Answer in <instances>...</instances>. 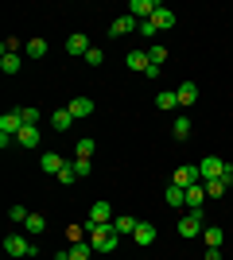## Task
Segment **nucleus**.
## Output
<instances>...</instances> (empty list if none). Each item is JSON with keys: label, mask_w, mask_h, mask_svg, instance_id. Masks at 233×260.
<instances>
[{"label": "nucleus", "mask_w": 233, "mask_h": 260, "mask_svg": "<svg viewBox=\"0 0 233 260\" xmlns=\"http://www.w3.org/2000/svg\"><path fill=\"white\" fill-rule=\"evenodd\" d=\"M113 217H117V214H113V206L105 202V198H97V202L89 206V217H86V225H109Z\"/></svg>", "instance_id": "20e7f679"}, {"label": "nucleus", "mask_w": 233, "mask_h": 260, "mask_svg": "<svg viewBox=\"0 0 233 260\" xmlns=\"http://www.w3.org/2000/svg\"><path fill=\"white\" fill-rule=\"evenodd\" d=\"M136 27H140V20L124 12V16H117V20L109 23V35H113V39H117V35H128V31H136Z\"/></svg>", "instance_id": "9d476101"}, {"label": "nucleus", "mask_w": 233, "mask_h": 260, "mask_svg": "<svg viewBox=\"0 0 233 260\" xmlns=\"http://www.w3.org/2000/svg\"><path fill=\"white\" fill-rule=\"evenodd\" d=\"M202 186H206V198H222L225 190H229V186H225L222 179H210V183H202Z\"/></svg>", "instance_id": "7c9ffc66"}, {"label": "nucleus", "mask_w": 233, "mask_h": 260, "mask_svg": "<svg viewBox=\"0 0 233 260\" xmlns=\"http://www.w3.org/2000/svg\"><path fill=\"white\" fill-rule=\"evenodd\" d=\"M70 167H74V171H78V179H86V175L93 171V163H89V159H74V163H70Z\"/></svg>", "instance_id": "c9c22d12"}, {"label": "nucleus", "mask_w": 233, "mask_h": 260, "mask_svg": "<svg viewBox=\"0 0 233 260\" xmlns=\"http://www.w3.org/2000/svg\"><path fill=\"white\" fill-rule=\"evenodd\" d=\"M198 175H202V183H210V179H222V175H225V163L218 159V155H206V159L198 163Z\"/></svg>", "instance_id": "423d86ee"}, {"label": "nucleus", "mask_w": 233, "mask_h": 260, "mask_svg": "<svg viewBox=\"0 0 233 260\" xmlns=\"http://www.w3.org/2000/svg\"><path fill=\"white\" fill-rule=\"evenodd\" d=\"M175 93H179V105H194V101H198V86H194V82H183Z\"/></svg>", "instance_id": "4be33fe9"}, {"label": "nucleus", "mask_w": 233, "mask_h": 260, "mask_svg": "<svg viewBox=\"0 0 233 260\" xmlns=\"http://www.w3.org/2000/svg\"><path fill=\"white\" fill-rule=\"evenodd\" d=\"M93 152H97V140H89V136H82V140H78V159H89Z\"/></svg>", "instance_id": "c756f323"}, {"label": "nucleus", "mask_w": 233, "mask_h": 260, "mask_svg": "<svg viewBox=\"0 0 233 260\" xmlns=\"http://www.w3.org/2000/svg\"><path fill=\"white\" fill-rule=\"evenodd\" d=\"M202 229H206V221H202V210H190V214L179 221V237L190 241V237H198Z\"/></svg>", "instance_id": "7ed1b4c3"}, {"label": "nucleus", "mask_w": 233, "mask_h": 260, "mask_svg": "<svg viewBox=\"0 0 233 260\" xmlns=\"http://www.w3.org/2000/svg\"><path fill=\"white\" fill-rule=\"evenodd\" d=\"M163 202H167V206H187V190H183V186H175V183H167Z\"/></svg>", "instance_id": "6ab92c4d"}, {"label": "nucleus", "mask_w": 233, "mask_h": 260, "mask_svg": "<svg viewBox=\"0 0 233 260\" xmlns=\"http://www.w3.org/2000/svg\"><path fill=\"white\" fill-rule=\"evenodd\" d=\"M109 225H113V233H117V237H132L140 221H136L132 214H117V217H113V221H109Z\"/></svg>", "instance_id": "6e6552de"}, {"label": "nucleus", "mask_w": 233, "mask_h": 260, "mask_svg": "<svg viewBox=\"0 0 233 260\" xmlns=\"http://www.w3.org/2000/svg\"><path fill=\"white\" fill-rule=\"evenodd\" d=\"M171 183H175V186H183V190H187V186L202 183V175H198V167H194V163H187V167H175V175H171Z\"/></svg>", "instance_id": "0eeeda50"}, {"label": "nucleus", "mask_w": 233, "mask_h": 260, "mask_svg": "<svg viewBox=\"0 0 233 260\" xmlns=\"http://www.w3.org/2000/svg\"><path fill=\"white\" fill-rule=\"evenodd\" d=\"M136 31L144 35V39H155V35H159V31H155V23H152V20H140V27H136Z\"/></svg>", "instance_id": "4c0bfd02"}, {"label": "nucleus", "mask_w": 233, "mask_h": 260, "mask_svg": "<svg viewBox=\"0 0 233 260\" xmlns=\"http://www.w3.org/2000/svg\"><path fill=\"white\" fill-rule=\"evenodd\" d=\"M66 256L70 260H89V256H93V245H89V241H78V245H70Z\"/></svg>", "instance_id": "393cba45"}, {"label": "nucleus", "mask_w": 233, "mask_h": 260, "mask_svg": "<svg viewBox=\"0 0 233 260\" xmlns=\"http://www.w3.org/2000/svg\"><path fill=\"white\" fill-rule=\"evenodd\" d=\"M187 206L190 210H202V206H206V186H202V183L187 186Z\"/></svg>", "instance_id": "a211bd4d"}, {"label": "nucleus", "mask_w": 233, "mask_h": 260, "mask_svg": "<svg viewBox=\"0 0 233 260\" xmlns=\"http://www.w3.org/2000/svg\"><path fill=\"white\" fill-rule=\"evenodd\" d=\"M20 120H23V124H39V109H35V105H23L20 109Z\"/></svg>", "instance_id": "72a5a7b5"}, {"label": "nucleus", "mask_w": 233, "mask_h": 260, "mask_svg": "<svg viewBox=\"0 0 233 260\" xmlns=\"http://www.w3.org/2000/svg\"><path fill=\"white\" fill-rule=\"evenodd\" d=\"M62 167H66V159H62L58 152H43V155H39V171H47V175H58Z\"/></svg>", "instance_id": "f8f14e48"}, {"label": "nucleus", "mask_w": 233, "mask_h": 260, "mask_svg": "<svg viewBox=\"0 0 233 260\" xmlns=\"http://www.w3.org/2000/svg\"><path fill=\"white\" fill-rule=\"evenodd\" d=\"M20 66H23V54H0V70L4 74H16Z\"/></svg>", "instance_id": "a878e982"}, {"label": "nucleus", "mask_w": 233, "mask_h": 260, "mask_svg": "<svg viewBox=\"0 0 233 260\" xmlns=\"http://www.w3.org/2000/svg\"><path fill=\"white\" fill-rule=\"evenodd\" d=\"M8 217L16 221V225H27V217H31V214H27V206H20V202H16V206H8Z\"/></svg>", "instance_id": "2f4dec72"}, {"label": "nucleus", "mask_w": 233, "mask_h": 260, "mask_svg": "<svg viewBox=\"0 0 233 260\" xmlns=\"http://www.w3.org/2000/svg\"><path fill=\"white\" fill-rule=\"evenodd\" d=\"M82 237H89V229H86V225H66V241H70V245H78Z\"/></svg>", "instance_id": "473e14b6"}, {"label": "nucleus", "mask_w": 233, "mask_h": 260, "mask_svg": "<svg viewBox=\"0 0 233 260\" xmlns=\"http://www.w3.org/2000/svg\"><path fill=\"white\" fill-rule=\"evenodd\" d=\"M4 252L8 256H39V245H31L23 233H8L4 237Z\"/></svg>", "instance_id": "f03ea898"}, {"label": "nucleus", "mask_w": 233, "mask_h": 260, "mask_svg": "<svg viewBox=\"0 0 233 260\" xmlns=\"http://www.w3.org/2000/svg\"><path fill=\"white\" fill-rule=\"evenodd\" d=\"M202 260H222V249H206V256Z\"/></svg>", "instance_id": "58836bf2"}, {"label": "nucleus", "mask_w": 233, "mask_h": 260, "mask_svg": "<svg viewBox=\"0 0 233 260\" xmlns=\"http://www.w3.org/2000/svg\"><path fill=\"white\" fill-rule=\"evenodd\" d=\"M55 179H58V183H62V186H70V183H74V179H78V171H74V167H70V163H66V167H62V171H58Z\"/></svg>", "instance_id": "f704fd0d"}, {"label": "nucleus", "mask_w": 233, "mask_h": 260, "mask_svg": "<svg viewBox=\"0 0 233 260\" xmlns=\"http://www.w3.org/2000/svg\"><path fill=\"white\" fill-rule=\"evenodd\" d=\"M82 225H86V221H82ZM89 229V245H93V252H113L117 249V245H121V237H117V233H113V225H86Z\"/></svg>", "instance_id": "f257e3e1"}, {"label": "nucleus", "mask_w": 233, "mask_h": 260, "mask_svg": "<svg viewBox=\"0 0 233 260\" xmlns=\"http://www.w3.org/2000/svg\"><path fill=\"white\" fill-rule=\"evenodd\" d=\"M23 229H27L31 237H43V229H47V217H43V214H31V217H27V225H23Z\"/></svg>", "instance_id": "bb28decb"}, {"label": "nucleus", "mask_w": 233, "mask_h": 260, "mask_svg": "<svg viewBox=\"0 0 233 260\" xmlns=\"http://www.w3.org/2000/svg\"><path fill=\"white\" fill-rule=\"evenodd\" d=\"M66 109H70V117H74V120H86V117H93V101H89V98H74Z\"/></svg>", "instance_id": "dca6fc26"}, {"label": "nucleus", "mask_w": 233, "mask_h": 260, "mask_svg": "<svg viewBox=\"0 0 233 260\" xmlns=\"http://www.w3.org/2000/svg\"><path fill=\"white\" fill-rule=\"evenodd\" d=\"M152 23H155V31H171V27H175V12L171 8H163V4H159V8H155V16H152Z\"/></svg>", "instance_id": "4468645a"}, {"label": "nucleus", "mask_w": 233, "mask_h": 260, "mask_svg": "<svg viewBox=\"0 0 233 260\" xmlns=\"http://www.w3.org/2000/svg\"><path fill=\"white\" fill-rule=\"evenodd\" d=\"M202 237H206V249H222L225 233H222V229H210V225H206V229H202Z\"/></svg>", "instance_id": "c85d7f7f"}, {"label": "nucleus", "mask_w": 233, "mask_h": 260, "mask_svg": "<svg viewBox=\"0 0 233 260\" xmlns=\"http://www.w3.org/2000/svg\"><path fill=\"white\" fill-rule=\"evenodd\" d=\"M20 128H23L20 109H8V113L0 117V136H4V140H16V136H20Z\"/></svg>", "instance_id": "39448f33"}, {"label": "nucleus", "mask_w": 233, "mask_h": 260, "mask_svg": "<svg viewBox=\"0 0 233 260\" xmlns=\"http://www.w3.org/2000/svg\"><path fill=\"white\" fill-rule=\"evenodd\" d=\"M190 128H194V124H190V117H175V124H171V136H175V140H187Z\"/></svg>", "instance_id": "b1692460"}, {"label": "nucleus", "mask_w": 233, "mask_h": 260, "mask_svg": "<svg viewBox=\"0 0 233 260\" xmlns=\"http://www.w3.org/2000/svg\"><path fill=\"white\" fill-rule=\"evenodd\" d=\"M148 62H152V66H163L167 62V47L163 43H152V47H148Z\"/></svg>", "instance_id": "cd10ccee"}, {"label": "nucleus", "mask_w": 233, "mask_h": 260, "mask_svg": "<svg viewBox=\"0 0 233 260\" xmlns=\"http://www.w3.org/2000/svg\"><path fill=\"white\" fill-rule=\"evenodd\" d=\"M155 8H159L155 0H132V4H128V16H136V20H152Z\"/></svg>", "instance_id": "2eb2a0df"}, {"label": "nucleus", "mask_w": 233, "mask_h": 260, "mask_svg": "<svg viewBox=\"0 0 233 260\" xmlns=\"http://www.w3.org/2000/svg\"><path fill=\"white\" fill-rule=\"evenodd\" d=\"M70 124H74L70 109H55V113H51V128L55 132H70Z\"/></svg>", "instance_id": "f3484780"}, {"label": "nucleus", "mask_w": 233, "mask_h": 260, "mask_svg": "<svg viewBox=\"0 0 233 260\" xmlns=\"http://www.w3.org/2000/svg\"><path fill=\"white\" fill-rule=\"evenodd\" d=\"M132 245H140V249H148V245H155V225L152 221H140L132 233Z\"/></svg>", "instance_id": "ddd939ff"}, {"label": "nucleus", "mask_w": 233, "mask_h": 260, "mask_svg": "<svg viewBox=\"0 0 233 260\" xmlns=\"http://www.w3.org/2000/svg\"><path fill=\"white\" fill-rule=\"evenodd\" d=\"M86 62H89V66H101V62H105V51H101V47H89Z\"/></svg>", "instance_id": "e433bc0d"}, {"label": "nucleus", "mask_w": 233, "mask_h": 260, "mask_svg": "<svg viewBox=\"0 0 233 260\" xmlns=\"http://www.w3.org/2000/svg\"><path fill=\"white\" fill-rule=\"evenodd\" d=\"M89 47H93V43H89V35H82V31H74L66 39V54H74V58H86Z\"/></svg>", "instance_id": "1a4fd4ad"}, {"label": "nucleus", "mask_w": 233, "mask_h": 260, "mask_svg": "<svg viewBox=\"0 0 233 260\" xmlns=\"http://www.w3.org/2000/svg\"><path fill=\"white\" fill-rule=\"evenodd\" d=\"M124 66H128L132 74H148V66H152V62H148V51H136V47H132V51L124 54Z\"/></svg>", "instance_id": "9b49d317"}, {"label": "nucleus", "mask_w": 233, "mask_h": 260, "mask_svg": "<svg viewBox=\"0 0 233 260\" xmlns=\"http://www.w3.org/2000/svg\"><path fill=\"white\" fill-rule=\"evenodd\" d=\"M16 140H20L23 148H39V124H23Z\"/></svg>", "instance_id": "aec40b11"}, {"label": "nucleus", "mask_w": 233, "mask_h": 260, "mask_svg": "<svg viewBox=\"0 0 233 260\" xmlns=\"http://www.w3.org/2000/svg\"><path fill=\"white\" fill-rule=\"evenodd\" d=\"M47 54V39H39V35H35V39H27V43H23V58H43Z\"/></svg>", "instance_id": "412c9836"}, {"label": "nucleus", "mask_w": 233, "mask_h": 260, "mask_svg": "<svg viewBox=\"0 0 233 260\" xmlns=\"http://www.w3.org/2000/svg\"><path fill=\"white\" fill-rule=\"evenodd\" d=\"M155 105L163 109V113H175V109H179V93H175V89H163V93L155 98Z\"/></svg>", "instance_id": "5701e85b"}]
</instances>
